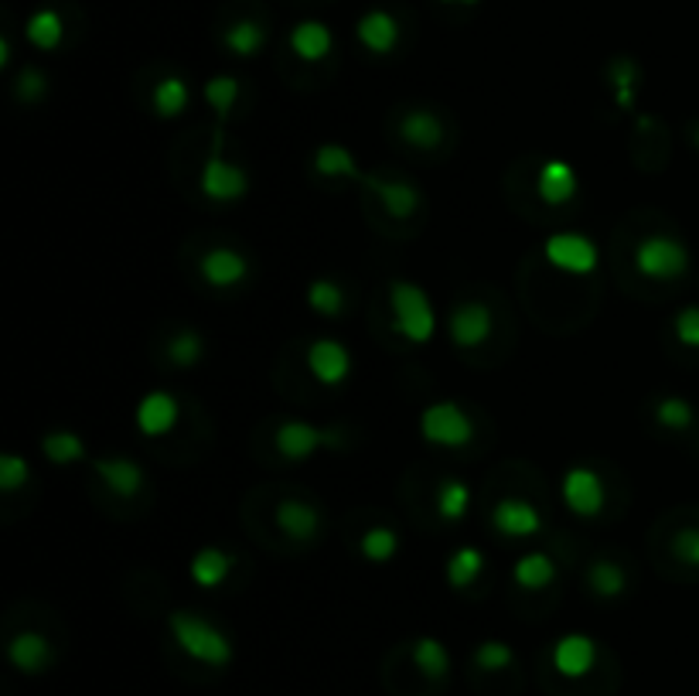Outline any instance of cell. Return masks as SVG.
I'll list each match as a JSON object with an SVG mask.
<instances>
[{
    "label": "cell",
    "instance_id": "cell-23",
    "mask_svg": "<svg viewBox=\"0 0 699 696\" xmlns=\"http://www.w3.org/2000/svg\"><path fill=\"white\" fill-rule=\"evenodd\" d=\"M233 566H236V557L226 553V550H218V547H202L195 557H192V566H188V574H192V581L199 587H218V584H226V577L233 574Z\"/></svg>",
    "mask_w": 699,
    "mask_h": 696
},
{
    "label": "cell",
    "instance_id": "cell-30",
    "mask_svg": "<svg viewBox=\"0 0 699 696\" xmlns=\"http://www.w3.org/2000/svg\"><path fill=\"white\" fill-rule=\"evenodd\" d=\"M307 307L314 314H322V318H341L345 314V291L341 283L331 280V277H317L307 283Z\"/></svg>",
    "mask_w": 699,
    "mask_h": 696
},
{
    "label": "cell",
    "instance_id": "cell-5",
    "mask_svg": "<svg viewBox=\"0 0 699 696\" xmlns=\"http://www.w3.org/2000/svg\"><path fill=\"white\" fill-rule=\"evenodd\" d=\"M273 445L283 461H311L322 448H338L341 434L335 427H317L307 420H280L273 430Z\"/></svg>",
    "mask_w": 699,
    "mask_h": 696
},
{
    "label": "cell",
    "instance_id": "cell-16",
    "mask_svg": "<svg viewBox=\"0 0 699 696\" xmlns=\"http://www.w3.org/2000/svg\"><path fill=\"white\" fill-rule=\"evenodd\" d=\"M597 662V642L590 636H580V631H574V636H563L556 646H553V666L560 676H587L594 670Z\"/></svg>",
    "mask_w": 699,
    "mask_h": 696
},
{
    "label": "cell",
    "instance_id": "cell-14",
    "mask_svg": "<svg viewBox=\"0 0 699 696\" xmlns=\"http://www.w3.org/2000/svg\"><path fill=\"white\" fill-rule=\"evenodd\" d=\"M178 417H181V403H178V396L168 393V390H150V393L137 403V414H134L137 430H140L144 437H165V434H171L174 424H178Z\"/></svg>",
    "mask_w": 699,
    "mask_h": 696
},
{
    "label": "cell",
    "instance_id": "cell-43",
    "mask_svg": "<svg viewBox=\"0 0 699 696\" xmlns=\"http://www.w3.org/2000/svg\"><path fill=\"white\" fill-rule=\"evenodd\" d=\"M45 92H48V79H45L42 69L27 66V69L18 76V100H21V103H38V100L45 97Z\"/></svg>",
    "mask_w": 699,
    "mask_h": 696
},
{
    "label": "cell",
    "instance_id": "cell-19",
    "mask_svg": "<svg viewBox=\"0 0 699 696\" xmlns=\"http://www.w3.org/2000/svg\"><path fill=\"white\" fill-rule=\"evenodd\" d=\"M535 192L546 205H566L570 199L577 195V171L570 168L566 161H560V157H553V161H546L543 168H539Z\"/></svg>",
    "mask_w": 699,
    "mask_h": 696
},
{
    "label": "cell",
    "instance_id": "cell-28",
    "mask_svg": "<svg viewBox=\"0 0 699 696\" xmlns=\"http://www.w3.org/2000/svg\"><path fill=\"white\" fill-rule=\"evenodd\" d=\"M222 45H226L239 58H252V55H260L263 45H267V27L260 21L243 18V21H236V24L226 27V35H222Z\"/></svg>",
    "mask_w": 699,
    "mask_h": 696
},
{
    "label": "cell",
    "instance_id": "cell-33",
    "mask_svg": "<svg viewBox=\"0 0 699 696\" xmlns=\"http://www.w3.org/2000/svg\"><path fill=\"white\" fill-rule=\"evenodd\" d=\"M639 79H642L639 61L628 58V55H618L611 66H608V82L615 86V103L621 110H631L634 106V86H639Z\"/></svg>",
    "mask_w": 699,
    "mask_h": 696
},
{
    "label": "cell",
    "instance_id": "cell-25",
    "mask_svg": "<svg viewBox=\"0 0 699 696\" xmlns=\"http://www.w3.org/2000/svg\"><path fill=\"white\" fill-rule=\"evenodd\" d=\"M314 171L325 175V178H352L359 184H365V178H369L365 171H359L352 150L341 147V144H322V147H317L314 150Z\"/></svg>",
    "mask_w": 699,
    "mask_h": 696
},
{
    "label": "cell",
    "instance_id": "cell-31",
    "mask_svg": "<svg viewBox=\"0 0 699 696\" xmlns=\"http://www.w3.org/2000/svg\"><path fill=\"white\" fill-rule=\"evenodd\" d=\"M42 454L52 464L66 468V464H79L86 458V445H82V437L72 434V430H48L42 437Z\"/></svg>",
    "mask_w": 699,
    "mask_h": 696
},
{
    "label": "cell",
    "instance_id": "cell-17",
    "mask_svg": "<svg viewBox=\"0 0 699 696\" xmlns=\"http://www.w3.org/2000/svg\"><path fill=\"white\" fill-rule=\"evenodd\" d=\"M92 471L100 474V482L116 495V498H134L144 489V468L131 458H92Z\"/></svg>",
    "mask_w": 699,
    "mask_h": 696
},
{
    "label": "cell",
    "instance_id": "cell-41",
    "mask_svg": "<svg viewBox=\"0 0 699 696\" xmlns=\"http://www.w3.org/2000/svg\"><path fill=\"white\" fill-rule=\"evenodd\" d=\"M27 479H31V464L21 454H14V451L0 454V489L18 492L21 485H27Z\"/></svg>",
    "mask_w": 699,
    "mask_h": 696
},
{
    "label": "cell",
    "instance_id": "cell-45",
    "mask_svg": "<svg viewBox=\"0 0 699 696\" xmlns=\"http://www.w3.org/2000/svg\"><path fill=\"white\" fill-rule=\"evenodd\" d=\"M8 66H11V42L0 38V69H8Z\"/></svg>",
    "mask_w": 699,
    "mask_h": 696
},
{
    "label": "cell",
    "instance_id": "cell-1",
    "mask_svg": "<svg viewBox=\"0 0 699 696\" xmlns=\"http://www.w3.org/2000/svg\"><path fill=\"white\" fill-rule=\"evenodd\" d=\"M390 314L393 332L409 345H427L437 332V314L430 294L413 280H390Z\"/></svg>",
    "mask_w": 699,
    "mask_h": 696
},
{
    "label": "cell",
    "instance_id": "cell-7",
    "mask_svg": "<svg viewBox=\"0 0 699 696\" xmlns=\"http://www.w3.org/2000/svg\"><path fill=\"white\" fill-rule=\"evenodd\" d=\"M543 257L560 273L587 277L597 270V246L584 233H553L543 246Z\"/></svg>",
    "mask_w": 699,
    "mask_h": 696
},
{
    "label": "cell",
    "instance_id": "cell-37",
    "mask_svg": "<svg viewBox=\"0 0 699 696\" xmlns=\"http://www.w3.org/2000/svg\"><path fill=\"white\" fill-rule=\"evenodd\" d=\"M202 356H205V338L195 328H181V332L171 335V341H168V362L171 366L192 369V366L202 362Z\"/></svg>",
    "mask_w": 699,
    "mask_h": 696
},
{
    "label": "cell",
    "instance_id": "cell-10",
    "mask_svg": "<svg viewBox=\"0 0 699 696\" xmlns=\"http://www.w3.org/2000/svg\"><path fill=\"white\" fill-rule=\"evenodd\" d=\"M492 307L485 301H461L454 304L451 318H448V332L451 341L458 348H478L492 338Z\"/></svg>",
    "mask_w": 699,
    "mask_h": 696
},
{
    "label": "cell",
    "instance_id": "cell-46",
    "mask_svg": "<svg viewBox=\"0 0 699 696\" xmlns=\"http://www.w3.org/2000/svg\"><path fill=\"white\" fill-rule=\"evenodd\" d=\"M689 141H692V147L699 150V120H696V123L689 126Z\"/></svg>",
    "mask_w": 699,
    "mask_h": 696
},
{
    "label": "cell",
    "instance_id": "cell-38",
    "mask_svg": "<svg viewBox=\"0 0 699 696\" xmlns=\"http://www.w3.org/2000/svg\"><path fill=\"white\" fill-rule=\"evenodd\" d=\"M359 550H362V557L372 560V563H390V560L396 557V550H399V536H396V529H390V526H372V529L362 532Z\"/></svg>",
    "mask_w": 699,
    "mask_h": 696
},
{
    "label": "cell",
    "instance_id": "cell-29",
    "mask_svg": "<svg viewBox=\"0 0 699 696\" xmlns=\"http://www.w3.org/2000/svg\"><path fill=\"white\" fill-rule=\"evenodd\" d=\"M413 666H417L427 680H443L451 673L448 646L433 636H420L417 642H413Z\"/></svg>",
    "mask_w": 699,
    "mask_h": 696
},
{
    "label": "cell",
    "instance_id": "cell-20",
    "mask_svg": "<svg viewBox=\"0 0 699 696\" xmlns=\"http://www.w3.org/2000/svg\"><path fill=\"white\" fill-rule=\"evenodd\" d=\"M8 659L21 673H42L52 666V646L42 631H18L8 642Z\"/></svg>",
    "mask_w": 699,
    "mask_h": 696
},
{
    "label": "cell",
    "instance_id": "cell-47",
    "mask_svg": "<svg viewBox=\"0 0 699 696\" xmlns=\"http://www.w3.org/2000/svg\"><path fill=\"white\" fill-rule=\"evenodd\" d=\"M443 4H461V8H471V4H478V0H443Z\"/></svg>",
    "mask_w": 699,
    "mask_h": 696
},
{
    "label": "cell",
    "instance_id": "cell-15",
    "mask_svg": "<svg viewBox=\"0 0 699 696\" xmlns=\"http://www.w3.org/2000/svg\"><path fill=\"white\" fill-rule=\"evenodd\" d=\"M365 188L369 192L383 202V209L393 215V218H409L417 215L424 209V195L420 188L406 181V178H379V175H369L365 178Z\"/></svg>",
    "mask_w": 699,
    "mask_h": 696
},
{
    "label": "cell",
    "instance_id": "cell-4",
    "mask_svg": "<svg viewBox=\"0 0 699 696\" xmlns=\"http://www.w3.org/2000/svg\"><path fill=\"white\" fill-rule=\"evenodd\" d=\"M420 437L433 448H464L474 440V420L461 403L440 400L420 414Z\"/></svg>",
    "mask_w": 699,
    "mask_h": 696
},
{
    "label": "cell",
    "instance_id": "cell-35",
    "mask_svg": "<svg viewBox=\"0 0 699 696\" xmlns=\"http://www.w3.org/2000/svg\"><path fill=\"white\" fill-rule=\"evenodd\" d=\"M482 571H485V557H482V550L461 547V550H454L451 560H448V584L458 587V591H467L474 581L482 577Z\"/></svg>",
    "mask_w": 699,
    "mask_h": 696
},
{
    "label": "cell",
    "instance_id": "cell-24",
    "mask_svg": "<svg viewBox=\"0 0 699 696\" xmlns=\"http://www.w3.org/2000/svg\"><path fill=\"white\" fill-rule=\"evenodd\" d=\"M512 581L522 587V591H546L553 581H556V563L550 553L543 550H532V553H522L512 566Z\"/></svg>",
    "mask_w": 699,
    "mask_h": 696
},
{
    "label": "cell",
    "instance_id": "cell-42",
    "mask_svg": "<svg viewBox=\"0 0 699 696\" xmlns=\"http://www.w3.org/2000/svg\"><path fill=\"white\" fill-rule=\"evenodd\" d=\"M512 649H508L505 642H485L478 646V652H474V662H478V670H488V673H498L505 666H512Z\"/></svg>",
    "mask_w": 699,
    "mask_h": 696
},
{
    "label": "cell",
    "instance_id": "cell-8",
    "mask_svg": "<svg viewBox=\"0 0 699 696\" xmlns=\"http://www.w3.org/2000/svg\"><path fill=\"white\" fill-rule=\"evenodd\" d=\"M563 502H566V509L580 516V519H594L600 516L604 509V482H600V474L587 464H577V468H566L563 474Z\"/></svg>",
    "mask_w": 699,
    "mask_h": 696
},
{
    "label": "cell",
    "instance_id": "cell-13",
    "mask_svg": "<svg viewBox=\"0 0 699 696\" xmlns=\"http://www.w3.org/2000/svg\"><path fill=\"white\" fill-rule=\"evenodd\" d=\"M277 529L288 536L294 543H311L317 532H322V513H317V505H311L307 498H280L277 509H273Z\"/></svg>",
    "mask_w": 699,
    "mask_h": 696
},
{
    "label": "cell",
    "instance_id": "cell-3",
    "mask_svg": "<svg viewBox=\"0 0 699 696\" xmlns=\"http://www.w3.org/2000/svg\"><path fill=\"white\" fill-rule=\"evenodd\" d=\"M689 263H692L689 249L676 236H645L639 246H634V270L658 283H673L679 277H686Z\"/></svg>",
    "mask_w": 699,
    "mask_h": 696
},
{
    "label": "cell",
    "instance_id": "cell-9",
    "mask_svg": "<svg viewBox=\"0 0 699 696\" xmlns=\"http://www.w3.org/2000/svg\"><path fill=\"white\" fill-rule=\"evenodd\" d=\"M307 369L322 386H341L352 375V352L338 338H314L307 345Z\"/></svg>",
    "mask_w": 699,
    "mask_h": 696
},
{
    "label": "cell",
    "instance_id": "cell-18",
    "mask_svg": "<svg viewBox=\"0 0 699 696\" xmlns=\"http://www.w3.org/2000/svg\"><path fill=\"white\" fill-rule=\"evenodd\" d=\"M356 35H359V42H362L372 55H390V52L399 45V21H396L390 11L375 8V11H369V14L359 18Z\"/></svg>",
    "mask_w": 699,
    "mask_h": 696
},
{
    "label": "cell",
    "instance_id": "cell-39",
    "mask_svg": "<svg viewBox=\"0 0 699 696\" xmlns=\"http://www.w3.org/2000/svg\"><path fill=\"white\" fill-rule=\"evenodd\" d=\"M205 103L218 113V120H226L239 100V79L236 76H212L202 89Z\"/></svg>",
    "mask_w": 699,
    "mask_h": 696
},
{
    "label": "cell",
    "instance_id": "cell-11",
    "mask_svg": "<svg viewBox=\"0 0 699 696\" xmlns=\"http://www.w3.org/2000/svg\"><path fill=\"white\" fill-rule=\"evenodd\" d=\"M492 526L501 536H508V540H529V536H535L539 529H543V516H539V509L532 502H526L519 495H505V498L495 502Z\"/></svg>",
    "mask_w": 699,
    "mask_h": 696
},
{
    "label": "cell",
    "instance_id": "cell-26",
    "mask_svg": "<svg viewBox=\"0 0 699 696\" xmlns=\"http://www.w3.org/2000/svg\"><path fill=\"white\" fill-rule=\"evenodd\" d=\"M24 35L38 52H55L61 45V38H66V21H61V14L55 8H42L27 18Z\"/></svg>",
    "mask_w": 699,
    "mask_h": 696
},
{
    "label": "cell",
    "instance_id": "cell-6",
    "mask_svg": "<svg viewBox=\"0 0 699 696\" xmlns=\"http://www.w3.org/2000/svg\"><path fill=\"white\" fill-rule=\"evenodd\" d=\"M199 188H202L205 199L222 202V205L239 202V199L249 192V175H246L239 165H233V161H226V157H222V134L215 137V147H212V154L205 157Z\"/></svg>",
    "mask_w": 699,
    "mask_h": 696
},
{
    "label": "cell",
    "instance_id": "cell-32",
    "mask_svg": "<svg viewBox=\"0 0 699 696\" xmlns=\"http://www.w3.org/2000/svg\"><path fill=\"white\" fill-rule=\"evenodd\" d=\"M624 584H628V577H624V566H621V563H615V560H594V563H590V571H587V587H590L597 597L615 600V597L624 594Z\"/></svg>",
    "mask_w": 699,
    "mask_h": 696
},
{
    "label": "cell",
    "instance_id": "cell-36",
    "mask_svg": "<svg viewBox=\"0 0 699 696\" xmlns=\"http://www.w3.org/2000/svg\"><path fill=\"white\" fill-rule=\"evenodd\" d=\"M655 420L665 430L686 434L696 427V409L686 396H662V400H655Z\"/></svg>",
    "mask_w": 699,
    "mask_h": 696
},
{
    "label": "cell",
    "instance_id": "cell-44",
    "mask_svg": "<svg viewBox=\"0 0 699 696\" xmlns=\"http://www.w3.org/2000/svg\"><path fill=\"white\" fill-rule=\"evenodd\" d=\"M673 332L686 348H699V304L683 307L673 318Z\"/></svg>",
    "mask_w": 699,
    "mask_h": 696
},
{
    "label": "cell",
    "instance_id": "cell-27",
    "mask_svg": "<svg viewBox=\"0 0 699 696\" xmlns=\"http://www.w3.org/2000/svg\"><path fill=\"white\" fill-rule=\"evenodd\" d=\"M188 100H192V89H188V82L181 76H165L161 82L154 86L150 106L161 120H174V116H181L188 110Z\"/></svg>",
    "mask_w": 699,
    "mask_h": 696
},
{
    "label": "cell",
    "instance_id": "cell-34",
    "mask_svg": "<svg viewBox=\"0 0 699 696\" xmlns=\"http://www.w3.org/2000/svg\"><path fill=\"white\" fill-rule=\"evenodd\" d=\"M471 509V489L461 479H443L437 489V516L443 523H461Z\"/></svg>",
    "mask_w": 699,
    "mask_h": 696
},
{
    "label": "cell",
    "instance_id": "cell-2",
    "mask_svg": "<svg viewBox=\"0 0 699 696\" xmlns=\"http://www.w3.org/2000/svg\"><path fill=\"white\" fill-rule=\"evenodd\" d=\"M171 636L181 646V652H188L192 659L205 662V666H229L233 662V642L226 631H218L212 621H205L202 615L192 611H174L171 621Z\"/></svg>",
    "mask_w": 699,
    "mask_h": 696
},
{
    "label": "cell",
    "instance_id": "cell-22",
    "mask_svg": "<svg viewBox=\"0 0 699 696\" xmlns=\"http://www.w3.org/2000/svg\"><path fill=\"white\" fill-rule=\"evenodd\" d=\"M291 48L304 61H322V58L331 55L335 35H331V27L322 24V21H301V24L291 27Z\"/></svg>",
    "mask_w": 699,
    "mask_h": 696
},
{
    "label": "cell",
    "instance_id": "cell-21",
    "mask_svg": "<svg viewBox=\"0 0 699 696\" xmlns=\"http://www.w3.org/2000/svg\"><path fill=\"white\" fill-rule=\"evenodd\" d=\"M399 137L417 150H437L443 141V120L427 106L409 110L399 123Z\"/></svg>",
    "mask_w": 699,
    "mask_h": 696
},
{
    "label": "cell",
    "instance_id": "cell-40",
    "mask_svg": "<svg viewBox=\"0 0 699 696\" xmlns=\"http://www.w3.org/2000/svg\"><path fill=\"white\" fill-rule=\"evenodd\" d=\"M669 547H673V557H676L683 566H689V571H699V523L679 526Z\"/></svg>",
    "mask_w": 699,
    "mask_h": 696
},
{
    "label": "cell",
    "instance_id": "cell-12",
    "mask_svg": "<svg viewBox=\"0 0 699 696\" xmlns=\"http://www.w3.org/2000/svg\"><path fill=\"white\" fill-rule=\"evenodd\" d=\"M199 273H202V280L208 283V288L229 291V288H239V283L246 280L249 263H246L243 252L233 249V246H212L208 252H202Z\"/></svg>",
    "mask_w": 699,
    "mask_h": 696
}]
</instances>
